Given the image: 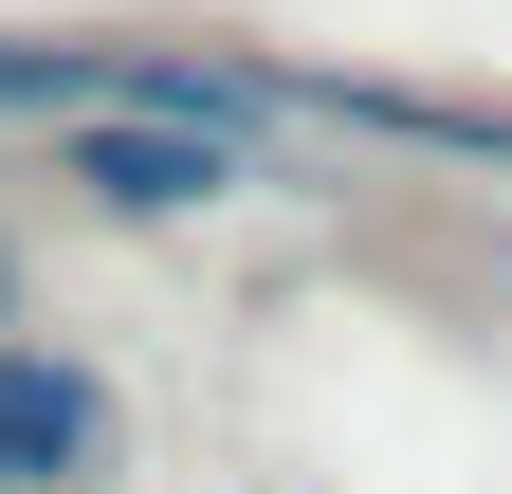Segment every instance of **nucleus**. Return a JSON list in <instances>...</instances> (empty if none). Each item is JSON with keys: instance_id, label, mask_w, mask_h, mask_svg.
<instances>
[{"instance_id": "1", "label": "nucleus", "mask_w": 512, "mask_h": 494, "mask_svg": "<svg viewBox=\"0 0 512 494\" xmlns=\"http://www.w3.org/2000/svg\"><path fill=\"white\" fill-rule=\"evenodd\" d=\"M55 202L74 220H220V202H256V129H202V110H55Z\"/></svg>"}, {"instance_id": "2", "label": "nucleus", "mask_w": 512, "mask_h": 494, "mask_svg": "<svg viewBox=\"0 0 512 494\" xmlns=\"http://www.w3.org/2000/svg\"><path fill=\"white\" fill-rule=\"evenodd\" d=\"M128 476V385L55 330H0V494H110Z\"/></svg>"}, {"instance_id": "3", "label": "nucleus", "mask_w": 512, "mask_h": 494, "mask_svg": "<svg viewBox=\"0 0 512 494\" xmlns=\"http://www.w3.org/2000/svg\"><path fill=\"white\" fill-rule=\"evenodd\" d=\"M0 330H19V220H0Z\"/></svg>"}]
</instances>
